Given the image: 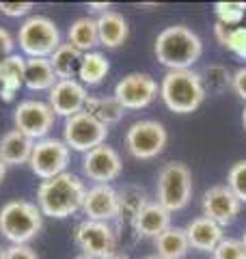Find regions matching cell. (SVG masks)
Listing matches in <instances>:
<instances>
[{
    "label": "cell",
    "instance_id": "cell-11",
    "mask_svg": "<svg viewBox=\"0 0 246 259\" xmlns=\"http://www.w3.org/2000/svg\"><path fill=\"white\" fill-rule=\"evenodd\" d=\"M54 112L48 102L41 100H24L18 104V108L13 112V123L15 130H20L22 134H26L32 141L46 139V134L54 125Z\"/></svg>",
    "mask_w": 246,
    "mask_h": 259
},
{
    "label": "cell",
    "instance_id": "cell-21",
    "mask_svg": "<svg viewBox=\"0 0 246 259\" xmlns=\"http://www.w3.org/2000/svg\"><path fill=\"white\" fill-rule=\"evenodd\" d=\"M24 67L26 59L20 54H11L0 61V95L5 102H11L18 89L24 84Z\"/></svg>",
    "mask_w": 246,
    "mask_h": 259
},
{
    "label": "cell",
    "instance_id": "cell-14",
    "mask_svg": "<svg viewBox=\"0 0 246 259\" xmlns=\"http://www.w3.org/2000/svg\"><path fill=\"white\" fill-rule=\"evenodd\" d=\"M89 100L87 95V89L80 80L71 78V80H59L52 89H50V108L54 115L69 119L73 115L85 110V104Z\"/></svg>",
    "mask_w": 246,
    "mask_h": 259
},
{
    "label": "cell",
    "instance_id": "cell-28",
    "mask_svg": "<svg viewBox=\"0 0 246 259\" xmlns=\"http://www.w3.org/2000/svg\"><path fill=\"white\" fill-rule=\"evenodd\" d=\"M216 37L223 48L231 50L235 56L246 59V26H235V28H227L220 22H216Z\"/></svg>",
    "mask_w": 246,
    "mask_h": 259
},
{
    "label": "cell",
    "instance_id": "cell-19",
    "mask_svg": "<svg viewBox=\"0 0 246 259\" xmlns=\"http://www.w3.org/2000/svg\"><path fill=\"white\" fill-rule=\"evenodd\" d=\"M97 24V39H100V46L104 48H119L126 44V39L130 35V26H128V20L123 18L119 11H106L102 13L100 18L95 20Z\"/></svg>",
    "mask_w": 246,
    "mask_h": 259
},
{
    "label": "cell",
    "instance_id": "cell-5",
    "mask_svg": "<svg viewBox=\"0 0 246 259\" xmlns=\"http://www.w3.org/2000/svg\"><path fill=\"white\" fill-rule=\"evenodd\" d=\"M158 203L171 214L184 209L192 199V173L184 162H169L158 173Z\"/></svg>",
    "mask_w": 246,
    "mask_h": 259
},
{
    "label": "cell",
    "instance_id": "cell-26",
    "mask_svg": "<svg viewBox=\"0 0 246 259\" xmlns=\"http://www.w3.org/2000/svg\"><path fill=\"white\" fill-rule=\"evenodd\" d=\"M110 71V65L108 59L102 54V52H87L82 54V61H80V67H78V78L82 84H89V87H95L100 84L102 80L108 76Z\"/></svg>",
    "mask_w": 246,
    "mask_h": 259
},
{
    "label": "cell",
    "instance_id": "cell-24",
    "mask_svg": "<svg viewBox=\"0 0 246 259\" xmlns=\"http://www.w3.org/2000/svg\"><path fill=\"white\" fill-rule=\"evenodd\" d=\"M67 39H69V44L76 48V50H80L82 54L93 52V48L100 46L95 20L93 18H78L67 30Z\"/></svg>",
    "mask_w": 246,
    "mask_h": 259
},
{
    "label": "cell",
    "instance_id": "cell-10",
    "mask_svg": "<svg viewBox=\"0 0 246 259\" xmlns=\"http://www.w3.org/2000/svg\"><path fill=\"white\" fill-rule=\"evenodd\" d=\"M69 164V147L59 139H41L35 141L28 166L39 180H52L65 173Z\"/></svg>",
    "mask_w": 246,
    "mask_h": 259
},
{
    "label": "cell",
    "instance_id": "cell-7",
    "mask_svg": "<svg viewBox=\"0 0 246 259\" xmlns=\"http://www.w3.org/2000/svg\"><path fill=\"white\" fill-rule=\"evenodd\" d=\"M169 143V134L160 121L143 119L128 127L126 132V147L130 156L136 160H151L158 158Z\"/></svg>",
    "mask_w": 246,
    "mask_h": 259
},
{
    "label": "cell",
    "instance_id": "cell-32",
    "mask_svg": "<svg viewBox=\"0 0 246 259\" xmlns=\"http://www.w3.org/2000/svg\"><path fill=\"white\" fill-rule=\"evenodd\" d=\"M227 186L231 188V192L242 201V203H246V160L235 162V164L229 168Z\"/></svg>",
    "mask_w": 246,
    "mask_h": 259
},
{
    "label": "cell",
    "instance_id": "cell-43",
    "mask_svg": "<svg viewBox=\"0 0 246 259\" xmlns=\"http://www.w3.org/2000/svg\"><path fill=\"white\" fill-rule=\"evenodd\" d=\"M0 259H5V248L0 246Z\"/></svg>",
    "mask_w": 246,
    "mask_h": 259
},
{
    "label": "cell",
    "instance_id": "cell-34",
    "mask_svg": "<svg viewBox=\"0 0 246 259\" xmlns=\"http://www.w3.org/2000/svg\"><path fill=\"white\" fill-rule=\"evenodd\" d=\"M32 11V3H0V13L7 18H24Z\"/></svg>",
    "mask_w": 246,
    "mask_h": 259
},
{
    "label": "cell",
    "instance_id": "cell-12",
    "mask_svg": "<svg viewBox=\"0 0 246 259\" xmlns=\"http://www.w3.org/2000/svg\"><path fill=\"white\" fill-rule=\"evenodd\" d=\"M160 87L149 74H128L114 87V100L123 110H141L158 97Z\"/></svg>",
    "mask_w": 246,
    "mask_h": 259
},
{
    "label": "cell",
    "instance_id": "cell-31",
    "mask_svg": "<svg viewBox=\"0 0 246 259\" xmlns=\"http://www.w3.org/2000/svg\"><path fill=\"white\" fill-rule=\"evenodd\" d=\"M201 80H203L205 91H208V87H210V91H225L227 87H231V74L225 67H220V65L208 67L205 74L201 76Z\"/></svg>",
    "mask_w": 246,
    "mask_h": 259
},
{
    "label": "cell",
    "instance_id": "cell-15",
    "mask_svg": "<svg viewBox=\"0 0 246 259\" xmlns=\"http://www.w3.org/2000/svg\"><path fill=\"white\" fill-rule=\"evenodd\" d=\"M240 207L242 201L231 192L229 186H212L203 194V216H208L220 227L231 225L240 214Z\"/></svg>",
    "mask_w": 246,
    "mask_h": 259
},
{
    "label": "cell",
    "instance_id": "cell-6",
    "mask_svg": "<svg viewBox=\"0 0 246 259\" xmlns=\"http://www.w3.org/2000/svg\"><path fill=\"white\" fill-rule=\"evenodd\" d=\"M18 44L28 59H50L56 48L61 46V32L50 18L30 15L20 26Z\"/></svg>",
    "mask_w": 246,
    "mask_h": 259
},
{
    "label": "cell",
    "instance_id": "cell-38",
    "mask_svg": "<svg viewBox=\"0 0 246 259\" xmlns=\"http://www.w3.org/2000/svg\"><path fill=\"white\" fill-rule=\"evenodd\" d=\"M89 9L102 15V13H106V11H110V5H108V3H91V5H89Z\"/></svg>",
    "mask_w": 246,
    "mask_h": 259
},
{
    "label": "cell",
    "instance_id": "cell-27",
    "mask_svg": "<svg viewBox=\"0 0 246 259\" xmlns=\"http://www.w3.org/2000/svg\"><path fill=\"white\" fill-rule=\"evenodd\" d=\"M85 110L89 115H93L106 127L119 123L123 117V106L114 100V95L112 97H89L85 104Z\"/></svg>",
    "mask_w": 246,
    "mask_h": 259
},
{
    "label": "cell",
    "instance_id": "cell-41",
    "mask_svg": "<svg viewBox=\"0 0 246 259\" xmlns=\"http://www.w3.org/2000/svg\"><path fill=\"white\" fill-rule=\"evenodd\" d=\"M242 123H244V130H246V106H244V112H242Z\"/></svg>",
    "mask_w": 246,
    "mask_h": 259
},
{
    "label": "cell",
    "instance_id": "cell-3",
    "mask_svg": "<svg viewBox=\"0 0 246 259\" xmlns=\"http://www.w3.org/2000/svg\"><path fill=\"white\" fill-rule=\"evenodd\" d=\"M205 87L201 74L192 69H177L167 71V76L160 82V97L167 104L169 110L177 115H188L194 112L205 100Z\"/></svg>",
    "mask_w": 246,
    "mask_h": 259
},
{
    "label": "cell",
    "instance_id": "cell-23",
    "mask_svg": "<svg viewBox=\"0 0 246 259\" xmlns=\"http://www.w3.org/2000/svg\"><path fill=\"white\" fill-rule=\"evenodd\" d=\"M155 244V250L162 259H184L190 250V242H188V236H186V229L182 227H171L153 240Z\"/></svg>",
    "mask_w": 246,
    "mask_h": 259
},
{
    "label": "cell",
    "instance_id": "cell-36",
    "mask_svg": "<svg viewBox=\"0 0 246 259\" xmlns=\"http://www.w3.org/2000/svg\"><path fill=\"white\" fill-rule=\"evenodd\" d=\"M13 48H15L13 35L7 28L0 26V61L7 59V56H11L13 54Z\"/></svg>",
    "mask_w": 246,
    "mask_h": 259
},
{
    "label": "cell",
    "instance_id": "cell-39",
    "mask_svg": "<svg viewBox=\"0 0 246 259\" xmlns=\"http://www.w3.org/2000/svg\"><path fill=\"white\" fill-rule=\"evenodd\" d=\"M5 175H7V164H5L3 160H0V182L5 180Z\"/></svg>",
    "mask_w": 246,
    "mask_h": 259
},
{
    "label": "cell",
    "instance_id": "cell-33",
    "mask_svg": "<svg viewBox=\"0 0 246 259\" xmlns=\"http://www.w3.org/2000/svg\"><path fill=\"white\" fill-rule=\"evenodd\" d=\"M212 257H214V259H246V250H244L242 240L225 238V240L214 248Z\"/></svg>",
    "mask_w": 246,
    "mask_h": 259
},
{
    "label": "cell",
    "instance_id": "cell-42",
    "mask_svg": "<svg viewBox=\"0 0 246 259\" xmlns=\"http://www.w3.org/2000/svg\"><path fill=\"white\" fill-rule=\"evenodd\" d=\"M145 259H162L160 255H149V257H145Z\"/></svg>",
    "mask_w": 246,
    "mask_h": 259
},
{
    "label": "cell",
    "instance_id": "cell-1",
    "mask_svg": "<svg viewBox=\"0 0 246 259\" xmlns=\"http://www.w3.org/2000/svg\"><path fill=\"white\" fill-rule=\"evenodd\" d=\"M87 188L85 182L73 173H61L39 184L37 188V207L44 216L67 218L76 214L85 205Z\"/></svg>",
    "mask_w": 246,
    "mask_h": 259
},
{
    "label": "cell",
    "instance_id": "cell-30",
    "mask_svg": "<svg viewBox=\"0 0 246 259\" xmlns=\"http://www.w3.org/2000/svg\"><path fill=\"white\" fill-rule=\"evenodd\" d=\"M214 13L223 26L235 28L246 15V3H216Z\"/></svg>",
    "mask_w": 246,
    "mask_h": 259
},
{
    "label": "cell",
    "instance_id": "cell-25",
    "mask_svg": "<svg viewBox=\"0 0 246 259\" xmlns=\"http://www.w3.org/2000/svg\"><path fill=\"white\" fill-rule=\"evenodd\" d=\"M80 61H82V52L76 50L69 41L61 44L54 50V54L50 56L52 69H54V74L59 80H71L73 76H76L78 67H80Z\"/></svg>",
    "mask_w": 246,
    "mask_h": 259
},
{
    "label": "cell",
    "instance_id": "cell-35",
    "mask_svg": "<svg viewBox=\"0 0 246 259\" xmlns=\"http://www.w3.org/2000/svg\"><path fill=\"white\" fill-rule=\"evenodd\" d=\"M5 259H39V257L28 244H11L9 248H5Z\"/></svg>",
    "mask_w": 246,
    "mask_h": 259
},
{
    "label": "cell",
    "instance_id": "cell-45",
    "mask_svg": "<svg viewBox=\"0 0 246 259\" xmlns=\"http://www.w3.org/2000/svg\"><path fill=\"white\" fill-rule=\"evenodd\" d=\"M76 259H91V257H87V255H80V257H76Z\"/></svg>",
    "mask_w": 246,
    "mask_h": 259
},
{
    "label": "cell",
    "instance_id": "cell-4",
    "mask_svg": "<svg viewBox=\"0 0 246 259\" xmlns=\"http://www.w3.org/2000/svg\"><path fill=\"white\" fill-rule=\"evenodd\" d=\"M41 227H44V214L37 203L13 199L0 209V233L11 244H28L39 236Z\"/></svg>",
    "mask_w": 246,
    "mask_h": 259
},
{
    "label": "cell",
    "instance_id": "cell-18",
    "mask_svg": "<svg viewBox=\"0 0 246 259\" xmlns=\"http://www.w3.org/2000/svg\"><path fill=\"white\" fill-rule=\"evenodd\" d=\"M132 225H134V231L141 238L155 240L167 229H171V212L164 209L158 201H155V203H147L141 212L134 216Z\"/></svg>",
    "mask_w": 246,
    "mask_h": 259
},
{
    "label": "cell",
    "instance_id": "cell-40",
    "mask_svg": "<svg viewBox=\"0 0 246 259\" xmlns=\"http://www.w3.org/2000/svg\"><path fill=\"white\" fill-rule=\"evenodd\" d=\"M108 259H130L128 255H121V253H114V255H110Z\"/></svg>",
    "mask_w": 246,
    "mask_h": 259
},
{
    "label": "cell",
    "instance_id": "cell-37",
    "mask_svg": "<svg viewBox=\"0 0 246 259\" xmlns=\"http://www.w3.org/2000/svg\"><path fill=\"white\" fill-rule=\"evenodd\" d=\"M231 89L240 100H246V67H240L231 76Z\"/></svg>",
    "mask_w": 246,
    "mask_h": 259
},
{
    "label": "cell",
    "instance_id": "cell-44",
    "mask_svg": "<svg viewBox=\"0 0 246 259\" xmlns=\"http://www.w3.org/2000/svg\"><path fill=\"white\" fill-rule=\"evenodd\" d=\"M242 244H244V250H246V233H244V238H242Z\"/></svg>",
    "mask_w": 246,
    "mask_h": 259
},
{
    "label": "cell",
    "instance_id": "cell-16",
    "mask_svg": "<svg viewBox=\"0 0 246 259\" xmlns=\"http://www.w3.org/2000/svg\"><path fill=\"white\" fill-rule=\"evenodd\" d=\"M82 212H85L89 221H100V223L114 221V218H119L121 212L119 192L110 184H95L91 190H87Z\"/></svg>",
    "mask_w": 246,
    "mask_h": 259
},
{
    "label": "cell",
    "instance_id": "cell-22",
    "mask_svg": "<svg viewBox=\"0 0 246 259\" xmlns=\"http://www.w3.org/2000/svg\"><path fill=\"white\" fill-rule=\"evenodd\" d=\"M59 82L50 59H26V67H24V84L30 91H50V89Z\"/></svg>",
    "mask_w": 246,
    "mask_h": 259
},
{
    "label": "cell",
    "instance_id": "cell-8",
    "mask_svg": "<svg viewBox=\"0 0 246 259\" xmlns=\"http://www.w3.org/2000/svg\"><path fill=\"white\" fill-rule=\"evenodd\" d=\"M106 139H108V127L104 123H100L93 115H89L87 110L65 119L63 143L73 151L87 153V151L104 145Z\"/></svg>",
    "mask_w": 246,
    "mask_h": 259
},
{
    "label": "cell",
    "instance_id": "cell-13",
    "mask_svg": "<svg viewBox=\"0 0 246 259\" xmlns=\"http://www.w3.org/2000/svg\"><path fill=\"white\" fill-rule=\"evenodd\" d=\"M121 171H123L121 156L106 143L91 151H87L85 160H82V173L95 184L114 182L121 175Z\"/></svg>",
    "mask_w": 246,
    "mask_h": 259
},
{
    "label": "cell",
    "instance_id": "cell-17",
    "mask_svg": "<svg viewBox=\"0 0 246 259\" xmlns=\"http://www.w3.org/2000/svg\"><path fill=\"white\" fill-rule=\"evenodd\" d=\"M186 236H188V242H190V248L203 250V253H214V248L225 240L223 227L214 221H210L208 216L192 218L186 227Z\"/></svg>",
    "mask_w": 246,
    "mask_h": 259
},
{
    "label": "cell",
    "instance_id": "cell-9",
    "mask_svg": "<svg viewBox=\"0 0 246 259\" xmlns=\"http://www.w3.org/2000/svg\"><path fill=\"white\" fill-rule=\"evenodd\" d=\"M73 240L80 246L82 255L91 259H108L110 255L117 253V233L108 223L87 218L76 227Z\"/></svg>",
    "mask_w": 246,
    "mask_h": 259
},
{
    "label": "cell",
    "instance_id": "cell-20",
    "mask_svg": "<svg viewBox=\"0 0 246 259\" xmlns=\"http://www.w3.org/2000/svg\"><path fill=\"white\" fill-rule=\"evenodd\" d=\"M35 141L28 139L26 134H22L20 130H9L3 139H0V160L7 166H20L28 164Z\"/></svg>",
    "mask_w": 246,
    "mask_h": 259
},
{
    "label": "cell",
    "instance_id": "cell-2",
    "mask_svg": "<svg viewBox=\"0 0 246 259\" xmlns=\"http://www.w3.org/2000/svg\"><path fill=\"white\" fill-rule=\"evenodd\" d=\"M201 54V37L188 26H169L155 37V59L169 71L190 69Z\"/></svg>",
    "mask_w": 246,
    "mask_h": 259
},
{
    "label": "cell",
    "instance_id": "cell-29",
    "mask_svg": "<svg viewBox=\"0 0 246 259\" xmlns=\"http://www.w3.org/2000/svg\"><path fill=\"white\" fill-rule=\"evenodd\" d=\"M117 192H119V205H121L119 216H128L130 221H134V216L149 203L145 190L138 188V186H126L123 190H117Z\"/></svg>",
    "mask_w": 246,
    "mask_h": 259
}]
</instances>
